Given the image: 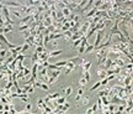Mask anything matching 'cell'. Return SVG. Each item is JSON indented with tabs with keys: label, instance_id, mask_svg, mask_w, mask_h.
Listing matches in <instances>:
<instances>
[{
	"label": "cell",
	"instance_id": "1",
	"mask_svg": "<svg viewBox=\"0 0 133 114\" xmlns=\"http://www.w3.org/2000/svg\"><path fill=\"white\" fill-rule=\"evenodd\" d=\"M124 112L127 113V114H131L132 112H133V98H128L127 100H126V108H124Z\"/></svg>",
	"mask_w": 133,
	"mask_h": 114
},
{
	"label": "cell",
	"instance_id": "2",
	"mask_svg": "<svg viewBox=\"0 0 133 114\" xmlns=\"http://www.w3.org/2000/svg\"><path fill=\"white\" fill-rule=\"evenodd\" d=\"M80 63H81V67H83V72H89V69H90V67H91V65H92L90 61H86V60H84V58H81Z\"/></svg>",
	"mask_w": 133,
	"mask_h": 114
},
{
	"label": "cell",
	"instance_id": "3",
	"mask_svg": "<svg viewBox=\"0 0 133 114\" xmlns=\"http://www.w3.org/2000/svg\"><path fill=\"white\" fill-rule=\"evenodd\" d=\"M33 91H35V87H33V86L24 84V87H22V93H25V94H29V93H33Z\"/></svg>",
	"mask_w": 133,
	"mask_h": 114
},
{
	"label": "cell",
	"instance_id": "4",
	"mask_svg": "<svg viewBox=\"0 0 133 114\" xmlns=\"http://www.w3.org/2000/svg\"><path fill=\"white\" fill-rule=\"evenodd\" d=\"M59 97H60V93H59V92H54V93H52V94H48V95H47V98H48L49 100H57Z\"/></svg>",
	"mask_w": 133,
	"mask_h": 114
},
{
	"label": "cell",
	"instance_id": "5",
	"mask_svg": "<svg viewBox=\"0 0 133 114\" xmlns=\"http://www.w3.org/2000/svg\"><path fill=\"white\" fill-rule=\"evenodd\" d=\"M83 94H84V88H83V87H79L78 94H76V97H75V102H79V100L83 98Z\"/></svg>",
	"mask_w": 133,
	"mask_h": 114
},
{
	"label": "cell",
	"instance_id": "6",
	"mask_svg": "<svg viewBox=\"0 0 133 114\" xmlns=\"http://www.w3.org/2000/svg\"><path fill=\"white\" fill-rule=\"evenodd\" d=\"M60 11H62V14H63V16H64V18H69V16H70V14H72V11H70V9H69L68 6H65V8H64V9H62Z\"/></svg>",
	"mask_w": 133,
	"mask_h": 114
},
{
	"label": "cell",
	"instance_id": "7",
	"mask_svg": "<svg viewBox=\"0 0 133 114\" xmlns=\"http://www.w3.org/2000/svg\"><path fill=\"white\" fill-rule=\"evenodd\" d=\"M62 52H63L62 50H57V51H49V52H48V57L51 58V57H56V56H59Z\"/></svg>",
	"mask_w": 133,
	"mask_h": 114
},
{
	"label": "cell",
	"instance_id": "8",
	"mask_svg": "<svg viewBox=\"0 0 133 114\" xmlns=\"http://www.w3.org/2000/svg\"><path fill=\"white\" fill-rule=\"evenodd\" d=\"M17 98H20L22 102H25V103H30V98H29V94H25V93H22V94H19V97Z\"/></svg>",
	"mask_w": 133,
	"mask_h": 114
},
{
	"label": "cell",
	"instance_id": "9",
	"mask_svg": "<svg viewBox=\"0 0 133 114\" xmlns=\"http://www.w3.org/2000/svg\"><path fill=\"white\" fill-rule=\"evenodd\" d=\"M97 76H99V78H105V77H107V76H106V69H103V68L99 69V71H97Z\"/></svg>",
	"mask_w": 133,
	"mask_h": 114
},
{
	"label": "cell",
	"instance_id": "10",
	"mask_svg": "<svg viewBox=\"0 0 133 114\" xmlns=\"http://www.w3.org/2000/svg\"><path fill=\"white\" fill-rule=\"evenodd\" d=\"M99 87H101V81H99V82H96L95 84H92L91 88H90V92H94V91L99 89Z\"/></svg>",
	"mask_w": 133,
	"mask_h": 114
},
{
	"label": "cell",
	"instance_id": "11",
	"mask_svg": "<svg viewBox=\"0 0 133 114\" xmlns=\"http://www.w3.org/2000/svg\"><path fill=\"white\" fill-rule=\"evenodd\" d=\"M11 14H13L14 16H16V18H19L20 20L22 19V14H21L20 11H17V10H14V9H13V10H11Z\"/></svg>",
	"mask_w": 133,
	"mask_h": 114
},
{
	"label": "cell",
	"instance_id": "12",
	"mask_svg": "<svg viewBox=\"0 0 133 114\" xmlns=\"http://www.w3.org/2000/svg\"><path fill=\"white\" fill-rule=\"evenodd\" d=\"M94 51H95L94 45H88V47L85 48V53H90V52H94Z\"/></svg>",
	"mask_w": 133,
	"mask_h": 114
},
{
	"label": "cell",
	"instance_id": "13",
	"mask_svg": "<svg viewBox=\"0 0 133 114\" xmlns=\"http://www.w3.org/2000/svg\"><path fill=\"white\" fill-rule=\"evenodd\" d=\"M90 77H91V74H90V72H83V78H85V79H86L88 82H89V81L91 79Z\"/></svg>",
	"mask_w": 133,
	"mask_h": 114
},
{
	"label": "cell",
	"instance_id": "14",
	"mask_svg": "<svg viewBox=\"0 0 133 114\" xmlns=\"http://www.w3.org/2000/svg\"><path fill=\"white\" fill-rule=\"evenodd\" d=\"M86 83H88V81L85 79V78H80L79 79V87H84V86H86Z\"/></svg>",
	"mask_w": 133,
	"mask_h": 114
},
{
	"label": "cell",
	"instance_id": "15",
	"mask_svg": "<svg viewBox=\"0 0 133 114\" xmlns=\"http://www.w3.org/2000/svg\"><path fill=\"white\" fill-rule=\"evenodd\" d=\"M72 92H73V88H72V87H67V88L64 89V93H65V97H68V95H70V94H72Z\"/></svg>",
	"mask_w": 133,
	"mask_h": 114
},
{
	"label": "cell",
	"instance_id": "16",
	"mask_svg": "<svg viewBox=\"0 0 133 114\" xmlns=\"http://www.w3.org/2000/svg\"><path fill=\"white\" fill-rule=\"evenodd\" d=\"M83 39H84V36H83V37H80V39H78L76 41H74V42H73V47H76V46H79V45L81 44Z\"/></svg>",
	"mask_w": 133,
	"mask_h": 114
},
{
	"label": "cell",
	"instance_id": "17",
	"mask_svg": "<svg viewBox=\"0 0 133 114\" xmlns=\"http://www.w3.org/2000/svg\"><path fill=\"white\" fill-rule=\"evenodd\" d=\"M41 89H43V91H48L49 89V84H47V83H41V87H40Z\"/></svg>",
	"mask_w": 133,
	"mask_h": 114
},
{
	"label": "cell",
	"instance_id": "18",
	"mask_svg": "<svg viewBox=\"0 0 133 114\" xmlns=\"http://www.w3.org/2000/svg\"><path fill=\"white\" fill-rule=\"evenodd\" d=\"M24 110H25V112H31V110H32V104H31V103H27Z\"/></svg>",
	"mask_w": 133,
	"mask_h": 114
},
{
	"label": "cell",
	"instance_id": "19",
	"mask_svg": "<svg viewBox=\"0 0 133 114\" xmlns=\"http://www.w3.org/2000/svg\"><path fill=\"white\" fill-rule=\"evenodd\" d=\"M89 100H90L89 97H83V105H88L89 104Z\"/></svg>",
	"mask_w": 133,
	"mask_h": 114
},
{
	"label": "cell",
	"instance_id": "20",
	"mask_svg": "<svg viewBox=\"0 0 133 114\" xmlns=\"http://www.w3.org/2000/svg\"><path fill=\"white\" fill-rule=\"evenodd\" d=\"M21 46H22V51H21V52H25L26 50H29V48L31 47V46H30V45H27V44H24V45H21Z\"/></svg>",
	"mask_w": 133,
	"mask_h": 114
},
{
	"label": "cell",
	"instance_id": "21",
	"mask_svg": "<svg viewBox=\"0 0 133 114\" xmlns=\"http://www.w3.org/2000/svg\"><path fill=\"white\" fill-rule=\"evenodd\" d=\"M57 45H58L57 41H53V42H52V46H53V47H57Z\"/></svg>",
	"mask_w": 133,
	"mask_h": 114
},
{
	"label": "cell",
	"instance_id": "22",
	"mask_svg": "<svg viewBox=\"0 0 133 114\" xmlns=\"http://www.w3.org/2000/svg\"><path fill=\"white\" fill-rule=\"evenodd\" d=\"M1 112H4V105L0 104V113H1Z\"/></svg>",
	"mask_w": 133,
	"mask_h": 114
}]
</instances>
